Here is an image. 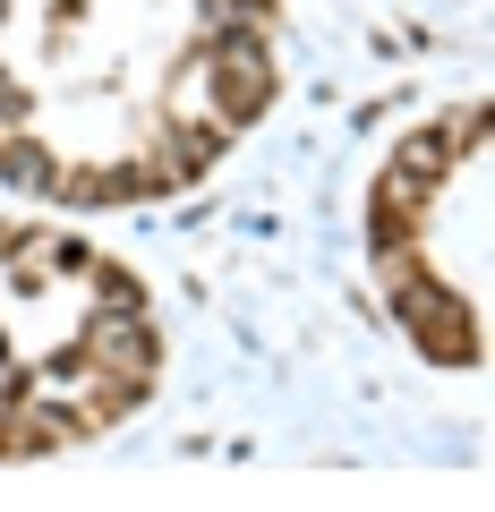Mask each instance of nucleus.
Returning <instances> with one entry per match:
<instances>
[{
    "instance_id": "nucleus-1",
    "label": "nucleus",
    "mask_w": 495,
    "mask_h": 512,
    "mask_svg": "<svg viewBox=\"0 0 495 512\" xmlns=\"http://www.w3.org/2000/svg\"><path fill=\"white\" fill-rule=\"evenodd\" d=\"M376 274L436 367L487 359V103L419 128L376 180Z\"/></svg>"
}]
</instances>
